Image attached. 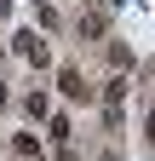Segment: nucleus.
I'll use <instances>...</instances> for the list:
<instances>
[{
  "label": "nucleus",
  "mask_w": 155,
  "mask_h": 161,
  "mask_svg": "<svg viewBox=\"0 0 155 161\" xmlns=\"http://www.w3.org/2000/svg\"><path fill=\"white\" fill-rule=\"evenodd\" d=\"M17 52H23V58H35V64H40V58H46V46H40V40H35V35H17Z\"/></svg>",
  "instance_id": "obj_1"
},
{
  "label": "nucleus",
  "mask_w": 155,
  "mask_h": 161,
  "mask_svg": "<svg viewBox=\"0 0 155 161\" xmlns=\"http://www.w3.org/2000/svg\"><path fill=\"white\" fill-rule=\"evenodd\" d=\"M63 92H69V98H86V86H81V75H75V69H63Z\"/></svg>",
  "instance_id": "obj_2"
},
{
  "label": "nucleus",
  "mask_w": 155,
  "mask_h": 161,
  "mask_svg": "<svg viewBox=\"0 0 155 161\" xmlns=\"http://www.w3.org/2000/svg\"><path fill=\"white\" fill-rule=\"evenodd\" d=\"M149 132H155V115H149Z\"/></svg>",
  "instance_id": "obj_3"
}]
</instances>
